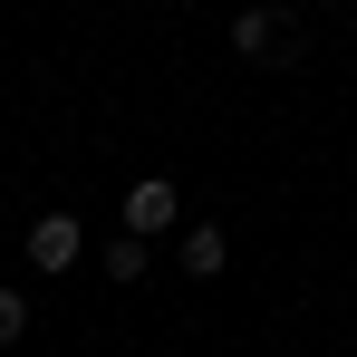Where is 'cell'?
<instances>
[{"instance_id": "6da1fadb", "label": "cell", "mask_w": 357, "mask_h": 357, "mask_svg": "<svg viewBox=\"0 0 357 357\" xmlns=\"http://www.w3.org/2000/svg\"><path fill=\"white\" fill-rule=\"evenodd\" d=\"M174 222H183V193H174V183H165V174H145V183H135V193H126V232H135V241L174 232Z\"/></svg>"}, {"instance_id": "7a4b0ae2", "label": "cell", "mask_w": 357, "mask_h": 357, "mask_svg": "<svg viewBox=\"0 0 357 357\" xmlns=\"http://www.w3.org/2000/svg\"><path fill=\"white\" fill-rule=\"evenodd\" d=\"M20 251H29V271H77V213H39Z\"/></svg>"}, {"instance_id": "3957f363", "label": "cell", "mask_w": 357, "mask_h": 357, "mask_svg": "<svg viewBox=\"0 0 357 357\" xmlns=\"http://www.w3.org/2000/svg\"><path fill=\"white\" fill-rule=\"evenodd\" d=\"M290 49V10H241L232 20V59H280Z\"/></svg>"}, {"instance_id": "277c9868", "label": "cell", "mask_w": 357, "mask_h": 357, "mask_svg": "<svg viewBox=\"0 0 357 357\" xmlns=\"http://www.w3.org/2000/svg\"><path fill=\"white\" fill-rule=\"evenodd\" d=\"M174 261L193 271V280H222V261H232V232H222V222H183Z\"/></svg>"}, {"instance_id": "5b68a950", "label": "cell", "mask_w": 357, "mask_h": 357, "mask_svg": "<svg viewBox=\"0 0 357 357\" xmlns=\"http://www.w3.org/2000/svg\"><path fill=\"white\" fill-rule=\"evenodd\" d=\"M145 261H155V241H135V232H116L107 251H97V271H107V280H145Z\"/></svg>"}, {"instance_id": "8992f818", "label": "cell", "mask_w": 357, "mask_h": 357, "mask_svg": "<svg viewBox=\"0 0 357 357\" xmlns=\"http://www.w3.org/2000/svg\"><path fill=\"white\" fill-rule=\"evenodd\" d=\"M20 338H29V299L0 290V348H20Z\"/></svg>"}]
</instances>
